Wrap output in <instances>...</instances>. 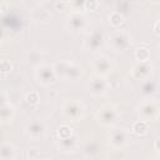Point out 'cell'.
<instances>
[{"label": "cell", "instance_id": "10", "mask_svg": "<svg viewBox=\"0 0 160 160\" xmlns=\"http://www.w3.org/2000/svg\"><path fill=\"white\" fill-rule=\"evenodd\" d=\"M109 88V81L104 79V76L94 75L88 81V91L94 96H102L106 94Z\"/></svg>", "mask_w": 160, "mask_h": 160}, {"label": "cell", "instance_id": "5", "mask_svg": "<svg viewBox=\"0 0 160 160\" xmlns=\"http://www.w3.org/2000/svg\"><path fill=\"white\" fill-rule=\"evenodd\" d=\"M62 114L72 121H79L85 115V106L80 100H66L62 104Z\"/></svg>", "mask_w": 160, "mask_h": 160}, {"label": "cell", "instance_id": "23", "mask_svg": "<svg viewBox=\"0 0 160 160\" xmlns=\"http://www.w3.org/2000/svg\"><path fill=\"white\" fill-rule=\"evenodd\" d=\"M85 1L86 0H68L69 9L75 12H81L85 10Z\"/></svg>", "mask_w": 160, "mask_h": 160}, {"label": "cell", "instance_id": "33", "mask_svg": "<svg viewBox=\"0 0 160 160\" xmlns=\"http://www.w3.org/2000/svg\"><path fill=\"white\" fill-rule=\"evenodd\" d=\"M36 1H45V0H36Z\"/></svg>", "mask_w": 160, "mask_h": 160}, {"label": "cell", "instance_id": "15", "mask_svg": "<svg viewBox=\"0 0 160 160\" xmlns=\"http://www.w3.org/2000/svg\"><path fill=\"white\" fill-rule=\"evenodd\" d=\"M101 146L95 140H88L82 146V154L88 159H96L100 156Z\"/></svg>", "mask_w": 160, "mask_h": 160}, {"label": "cell", "instance_id": "18", "mask_svg": "<svg viewBox=\"0 0 160 160\" xmlns=\"http://www.w3.org/2000/svg\"><path fill=\"white\" fill-rule=\"evenodd\" d=\"M16 156H18L16 149L11 144L4 142V144L0 145V159H2V160H11V159H15Z\"/></svg>", "mask_w": 160, "mask_h": 160}, {"label": "cell", "instance_id": "25", "mask_svg": "<svg viewBox=\"0 0 160 160\" xmlns=\"http://www.w3.org/2000/svg\"><path fill=\"white\" fill-rule=\"evenodd\" d=\"M74 131H72V128H70L69 125H61L56 130V135H58V139H62V138H68L70 135H72Z\"/></svg>", "mask_w": 160, "mask_h": 160}, {"label": "cell", "instance_id": "24", "mask_svg": "<svg viewBox=\"0 0 160 160\" xmlns=\"http://www.w3.org/2000/svg\"><path fill=\"white\" fill-rule=\"evenodd\" d=\"M25 101L29 106H36L39 102H40V98H39V94L36 91H30L26 94L25 96Z\"/></svg>", "mask_w": 160, "mask_h": 160}, {"label": "cell", "instance_id": "32", "mask_svg": "<svg viewBox=\"0 0 160 160\" xmlns=\"http://www.w3.org/2000/svg\"><path fill=\"white\" fill-rule=\"evenodd\" d=\"M150 1H152V2H155V4H158V2H159V0H150Z\"/></svg>", "mask_w": 160, "mask_h": 160}, {"label": "cell", "instance_id": "21", "mask_svg": "<svg viewBox=\"0 0 160 160\" xmlns=\"http://www.w3.org/2000/svg\"><path fill=\"white\" fill-rule=\"evenodd\" d=\"M109 21H110V24L112 25V28L120 29V28L125 24V18H124V15H122L121 12L114 11V12H111V15L109 16Z\"/></svg>", "mask_w": 160, "mask_h": 160}, {"label": "cell", "instance_id": "22", "mask_svg": "<svg viewBox=\"0 0 160 160\" xmlns=\"http://www.w3.org/2000/svg\"><path fill=\"white\" fill-rule=\"evenodd\" d=\"M138 61H149L150 60V51L148 48H138L134 54Z\"/></svg>", "mask_w": 160, "mask_h": 160}, {"label": "cell", "instance_id": "13", "mask_svg": "<svg viewBox=\"0 0 160 160\" xmlns=\"http://www.w3.org/2000/svg\"><path fill=\"white\" fill-rule=\"evenodd\" d=\"M152 74V65L149 61H138L130 70V75L135 80H146Z\"/></svg>", "mask_w": 160, "mask_h": 160}, {"label": "cell", "instance_id": "16", "mask_svg": "<svg viewBox=\"0 0 160 160\" xmlns=\"http://www.w3.org/2000/svg\"><path fill=\"white\" fill-rule=\"evenodd\" d=\"M140 91H141V95L144 99H151L155 96V94L158 91V82L150 78L146 80H142Z\"/></svg>", "mask_w": 160, "mask_h": 160}, {"label": "cell", "instance_id": "11", "mask_svg": "<svg viewBox=\"0 0 160 160\" xmlns=\"http://www.w3.org/2000/svg\"><path fill=\"white\" fill-rule=\"evenodd\" d=\"M110 45L115 51H125L131 45V38L125 31H116L110 36Z\"/></svg>", "mask_w": 160, "mask_h": 160}, {"label": "cell", "instance_id": "14", "mask_svg": "<svg viewBox=\"0 0 160 160\" xmlns=\"http://www.w3.org/2000/svg\"><path fill=\"white\" fill-rule=\"evenodd\" d=\"M58 149L61 152L69 154V152H74L78 148V138L75 134L68 136V138H62V139H58Z\"/></svg>", "mask_w": 160, "mask_h": 160}, {"label": "cell", "instance_id": "9", "mask_svg": "<svg viewBox=\"0 0 160 160\" xmlns=\"http://www.w3.org/2000/svg\"><path fill=\"white\" fill-rule=\"evenodd\" d=\"M105 42V35H104V31L100 30V29H96L94 31H91L88 38L85 39L84 41V46L82 49L86 50V51H98L99 49H101V46L104 45Z\"/></svg>", "mask_w": 160, "mask_h": 160}, {"label": "cell", "instance_id": "31", "mask_svg": "<svg viewBox=\"0 0 160 160\" xmlns=\"http://www.w3.org/2000/svg\"><path fill=\"white\" fill-rule=\"evenodd\" d=\"M4 34H5V30H4L2 28H0V39L4 38Z\"/></svg>", "mask_w": 160, "mask_h": 160}, {"label": "cell", "instance_id": "27", "mask_svg": "<svg viewBox=\"0 0 160 160\" xmlns=\"http://www.w3.org/2000/svg\"><path fill=\"white\" fill-rule=\"evenodd\" d=\"M12 69V65L9 60H1L0 61V72L2 74H9Z\"/></svg>", "mask_w": 160, "mask_h": 160}, {"label": "cell", "instance_id": "7", "mask_svg": "<svg viewBox=\"0 0 160 160\" xmlns=\"http://www.w3.org/2000/svg\"><path fill=\"white\" fill-rule=\"evenodd\" d=\"M91 68L95 72V75H99V76H108L112 69H114V61L109 56H105V55H101L96 59H94L91 61Z\"/></svg>", "mask_w": 160, "mask_h": 160}, {"label": "cell", "instance_id": "30", "mask_svg": "<svg viewBox=\"0 0 160 160\" xmlns=\"http://www.w3.org/2000/svg\"><path fill=\"white\" fill-rule=\"evenodd\" d=\"M158 25H159V21H156V22H155V25H154V32H155V34H158V32H159V30H158Z\"/></svg>", "mask_w": 160, "mask_h": 160}, {"label": "cell", "instance_id": "8", "mask_svg": "<svg viewBox=\"0 0 160 160\" xmlns=\"http://www.w3.org/2000/svg\"><path fill=\"white\" fill-rule=\"evenodd\" d=\"M129 141V132L126 129H114L109 134V144L114 150H122Z\"/></svg>", "mask_w": 160, "mask_h": 160}, {"label": "cell", "instance_id": "17", "mask_svg": "<svg viewBox=\"0 0 160 160\" xmlns=\"http://www.w3.org/2000/svg\"><path fill=\"white\" fill-rule=\"evenodd\" d=\"M31 18L35 22H40V24H46L49 22V20L51 19L50 12L42 8V6H38L31 11Z\"/></svg>", "mask_w": 160, "mask_h": 160}, {"label": "cell", "instance_id": "3", "mask_svg": "<svg viewBox=\"0 0 160 160\" xmlns=\"http://www.w3.org/2000/svg\"><path fill=\"white\" fill-rule=\"evenodd\" d=\"M35 79L42 86H50V85L55 84L58 80V76H56L54 65H50L46 62H40L39 65H36Z\"/></svg>", "mask_w": 160, "mask_h": 160}, {"label": "cell", "instance_id": "1", "mask_svg": "<svg viewBox=\"0 0 160 160\" xmlns=\"http://www.w3.org/2000/svg\"><path fill=\"white\" fill-rule=\"evenodd\" d=\"M54 69L58 79L66 81H76L82 74L81 66L72 60H59L54 64Z\"/></svg>", "mask_w": 160, "mask_h": 160}, {"label": "cell", "instance_id": "28", "mask_svg": "<svg viewBox=\"0 0 160 160\" xmlns=\"http://www.w3.org/2000/svg\"><path fill=\"white\" fill-rule=\"evenodd\" d=\"M99 8V1L98 0H86L85 1V10L86 11H95Z\"/></svg>", "mask_w": 160, "mask_h": 160}, {"label": "cell", "instance_id": "2", "mask_svg": "<svg viewBox=\"0 0 160 160\" xmlns=\"http://www.w3.org/2000/svg\"><path fill=\"white\" fill-rule=\"evenodd\" d=\"M159 101L154 98L151 99H145L144 101H141L138 108H136V115L140 120H145V121H152L156 120L159 118Z\"/></svg>", "mask_w": 160, "mask_h": 160}, {"label": "cell", "instance_id": "12", "mask_svg": "<svg viewBox=\"0 0 160 160\" xmlns=\"http://www.w3.org/2000/svg\"><path fill=\"white\" fill-rule=\"evenodd\" d=\"M66 26L72 32H80L88 28V21H86V18L81 12L71 11V14L68 18Z\"/></svg>", "mask_w": 160, "mask_h": 160}, {"label": "cell", "instance_id": "19", "mask_svg": "<svg viewBox=\"0 0 160 160\" xmlns=\"http://www.w3.org/2000/svg\"><path fill=\"white\" fill-rule=\"evenodd\" d=\"M15 116V109L12 105L6 104L0 106V122H11Z\"/></svg>", "mask_w": 160, "mask_h": 160}, {"label": "cell", "instance_id": "26", "mask_svg": "<svg viewBox=\"0 0 160 160\" xmlns=\"http://www.w3.org/2000/svg\"><path fill=\"white\" fill-rule=\"evenodd\" d=\"M28 61L30 62V64H32V65H39L40 62H41V54L39 52V51H36V50H32V51H30L29 54H28Z\"/></svg>", "mask_w": 160, "mask_h": 160}, {"label": "cell", "instance_id": "4", "mask_svg": "<svg viewBox=\"0 0 160 160\" xmlns=\"http://www.w3.org/2000/svg\"><path fill=\"white\" fill-rule=\"evenodd\" d=\"M98 122H100L102 126H112L116 124L119 119V111L115 105L112 104H104L99 108L96 115H95Z\"/></svg>", "mask_w": 160, "mask_h": 160}, {"label": "cell", "instance_id": "6", "mask_svg": "<svg viewBox=\"0 0 160 160\" xmlns=\"http://www.w3.org/2000/svg\"><path fill=\"white\" fill-rule=\"evenodd\" d=\"M46 130H48L46 124L42 120H39V119L31 120L25 126V134H26V136L30 140H34V141L40 140V139H44L45 135H46Z\"/></svg>", "mask_w": 160, "mask_h": 160}, {"label": "cell", "instance_id": "29", "mask_svg": "<svg viewBox=\"0 0 160 160\" xmlns=\"http://www.w3.org/2000/svg\"><path fill=\"white\" fill-rule=\"evenodd\" d=\"M6 104H9V101H8V95H6V92H0V106H4V105H6Z\"/></svg>", "mask_w": 160, "mask_h": 160}, {"label": "cell", "instance_id": "20", "mask_svg": "<svg viewBox=\"0 0 160 160\" xmlns=\"http://www.w3.org/2000/svg\"><path fill=\"white\" fill-rule=\"evenodd\" d=\"M149 121H145V120H138L135 121L132 125H131V132L138 135V136H144L149 132Z\"/></svg>", "mask_w": 160, "mask_h": 160}]
</instances>
